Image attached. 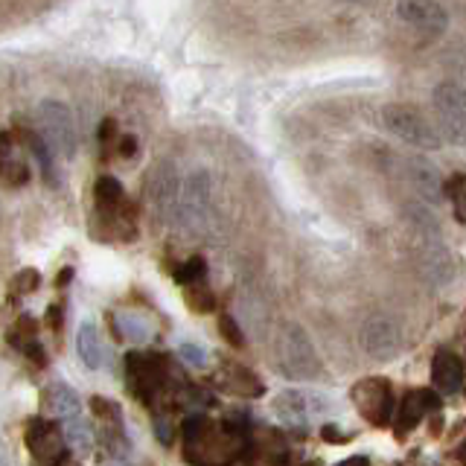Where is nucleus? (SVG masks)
<instances>
[{"label": "nucleus", "mask_w": 466, "mask_h": 466, "mask_svg": "<svg viewBox=\"0 0 466 466\" xmlns=\"http://www.w3.org/2000/svg\"><path fill=\"white\" fill-rule=\"evenodd\" d=\"M248 426L239 420H208L189 414L184 422V458L193 466H228L245 449Z\"/></svg>", "instance_id": "1"}, {"label": "nucleus", "mask_w": 466, "mask_h": 466, "mask_svg": "<svg viewBox=\"0 0 466 466\" xmlns=\"http://www.w3.org/2000/svg\"><path fill=\"white\" fill-rule=\"evenodd\" d=\"M213 181L208 172L189 175L178 193V208H175L172 225H178L189 237H204L213 225Z\"/></svg>", "instance_id": "2"}, {"label": "nucleus", "mask_w": 466, "mask_h": 466, "mask_svg": "<svg viewBox=\"0 0 466 466\" xmlns=\"http://www.w3.org/2000/svg\"><path fill=\"white\" fill-rule=\"evenodd\" d=\"M126 379L128 390L149 408L160 405V397L167 393L172 376L169 361L157 353H128L126 356Z\"/></svg>", "instance_id": "3"}, {"label": "nucleus", "mask_w": 466, "mask_h": 466, "mask_svg": "<svg viewBox=\"0 0 466 466\" xmlns=\"http://www.w3.org/2000/svg\"><path fill=\"white\" fill-rule=\"evenodd\" d=\"M277 364L289 379H309L320 376V359L315 353L312 339L306 335L303 327L298 324H286L280 329V341H277Z\"/></svg>", "instance_id": "4"}, {"label": "nucleus", "mask_w": 466, "mask_h": 466, "mask_svg": "<svg viewBox=\"0 0 466 466\" xmlns=\"http://www.w3.org/2000/svg\"><path fill=\"white\" fill-rule=\"evenodd\" d=\"M38 131L41 143L58 157H73L76 155V123L65 102L58 99H44L38 106Z\"/></svg>", "instance_id": "5"}, {"label": "nucleus", "mask_w": 466, "mask_h": 466, "mask_svg": "<svg viewBox=\"0 0 466 466\" xmlns=\"http://www.w3.org/2000/svg\"><path fill=\"white\" fill-rule=\"evenodd\" d=\"M382 123L393 137H400L402 143L414 146V149L434 152L443 146V137L437 135V128L411 106H385Z\"/></svg>", "instance_id": "6"}, {"label": "nucleus", "mask_w": 466, "mask_h": 466, "mask_svg": "<svg viewBox=\"0 0 466 466\" xmlns=\"http://www.w3.org/2000/svg\"><path fill=\"white\" fill-rule=\"evenodd\" d=\"M350 397H353V405L356 411L370 422V426H388L390 420V411H393V390H390V382L382 376H368L361 379V382L353 385L350 390Z\"/></svg>", "instance_id": "7"}, {"label": "nucleus", "mask_w": 466, "mask_h": 466, "mask_svg": "<svg viewBox=\"0 0 466 466\" xmlns=\"http://www.w3.org/2000/svg\"><path fill=\"white\" fill-rule=\"evenodd\" d=\"M178 193H181V178L172 160L155 164V169L149 172V184H146V198H149V208L160 222H172L175 218Z\"/></svg>", "instance_id": "8"}, {"label": "nucleus", "mask_w": 466, "mask_h": 466, "mask_svg": "<svg viewBox=\"0 0 466 466\" xmlns=\"http://www.w3.org/2000/svg\"><path fill=\"white\" fill-rule=\"evenodd\" d=\"M434 111L437 120H441V131L446 140L451 143H463L466 135V96L455 82H443L434 87Z\"/></svg>", "instance_id": "9"}, {"label": "nucleus", "mask_w": 466, "mask_h": 466, "mask_svg": "<svg viewBox=\"0 0 466 466\" xmlns=\"http://www.w3.org/2000/svg\"><path fill=\"white\" fill-rule=\"evenodd\" d=\"M361 347L370 359L390 361L402 347V329L388 315H370L361 324Z\"/></svg>", "instance_id": "10"}, {"label": "nucleus", "mask_w": 466, "mask_h": 466, "mask_svg": "<svg viewBox=\"0 0 466 466\" xmlns=\"http://www.w3.org/2000/svg\"><path fill=\"white\" fill-rule=\"evenodd\" d=\"M24 443L26 449L33 451V458L41 463H62L67 455V446H65V437L58 431L53 422H47L44 417H29L26 426H24Z\"/></svg>", "instance_id": "11"}, {"label": "nucleus", "mask_w": 466, "mask_h": 466, "mask_svg": "<svg viewBox=\"0 0 466 466\" xmlns=\"http://www.w3.org/2000/svg\"><path fill=\"white\" fill-rule=\"evenodd\" d=\"M242 455L251 466H283L286 458H289L286 437L277 429H271V426L248 429Z\"/></svg>", "instance_id": "12"}, {"label": "nucleus", "mask_w": 466, "mask_h": 466, "mask_svg": "<svg viewBox=\"0 0 466 466\" xmlns=\"http://www.w3.org/2000/svg\"><path fill=\"white\" fill-rule=\"evenodd\" d=\"M397 18L405 21L420 35L437 38L446 33L449 26V12L437 4V0H400L397 4Z\"/></svg>", "instance_id": "13"}, {"label": "nucleus", "mask_w": 466, "mask_h": 466, "mask_svg": "<svg viewBox=\"0 0 466 466\" xmlns=\"http://www.w3.org/2000/svg\"><path fill=\"white\" fill-rule=\"evenodd\" d=\"M327 408H329L327 397H320L315 390H283L274 400L277 417L283 422H291V426H303L306 420L320 417Z\"/></svg>", "instance_id": "14"}, {"label": "nucleus", "mask_w": 466, "mask_h": 466, "mask_svg": "<svg viewBox=\"0 0 466 466\" xmlns=\"http://www.w3.org/2000/svg\"><path fill=\"white\" fill-rule=\"evenodd\" d=\"M420 237L422 242L417 248V266L426 280L441 286L451 277V254H449V248L437 239V233H420Z\"/></svg>", "instance_id": "15"}, {"label": "nucleus", "mask_w": 466, "mask_h": 466, "mask_svg": "<svg viewBox=\"0 0 466 466\" xmlns=\"http://www.w3.org/2000/svg\"><path fill=\"white\" fill-rule=\"evenodd\" d=\"M405 178H408V184H411L417 201L429 204V208L441 204V198H443V178H441V172H437L429 164V160H422V157L408 160V164H405Z\"/></svg>", "instance_id": "16"}, {"label": "nucleus", "mask_w": 466, "mask_h": 466, "mask_svg": "<svg viewBox=\"0 0 466 466\" xmlns=\"http://www.w3.org/2000/svg\"><path fill=\"white\" fill-rule=\"evenodd\" d=\"M441 408V402H437V397L431 390H408L402 402H400V411H397V426H393V434L397 437H408L411 434L422 417H426V411H437Z\"/></svg>", "instance_id": "17"}, {"label": "nucleus", "mask_w": 466, "mask_h": 466, "mask_svg": "<svg viewBox=\"0 0 466 466\" xmlns=\"http://www.w3.org/2000/svg\"><path fill=\"white\" fill-rule=\"evenodd\" d=\"M431 382L437 388V393L443 397H455L463 388V361L458 353L451 350H437L431 359Z\"/></svg>", "instance_id": "18"}, {"label": "nucleus", "mask_w": 466, "mask_h": 466, "mask_svg": "<svg viewBox=\"0 0 466 466\" xmlns=\"http://www.w3.org/2000/svg\"><path fill=\"white\" fill-rule=\"evenodd\" d=\"M218 385L228 393H237V397H262L266 385L259 382V376L254 370L242 368V364H225L222 373H218Z\"/></svg>", "instance_id": "19"}, {"label": "nucleus", "mask_w": 466, "mask_h": 466, "mask_svg": "<svg viewBox=\"0 0 466 466\" xmlns=\"http://www.w3.org/2000/svg\"><path fill=\"white\" fill-rule=\"evenodd\" d=\"M76 350L87 370H99L106 364V341L94 324H82L76 332Z\"/></svg>", "instance_id": "20"}, {"label": "nucleus", "mask_w": 466, "mask_h": 466, "mask_svg": "<svg viewBox=\"0 0 466 466\" xmlns=\"http://www.w3.org/2000/svg\"><path fill=\"white\" fill-rule=\"evenodd\" d=\"M44 405H47V411L56 414V417H76L82 414V400L79 393L73 390L70 385L65 382H53L47 390H44Z\"/></svg>", "instance_id": "21"}, {"label": "nucleus", "mask_w": 466, "mask_h": 466, "mask_svg": "<svg viewBox=\"0 0 466 466\" xmlns=\"http://www.w3.org/2000/svg\"><path fill=\"white\" fill-rule=\"evenodd\" d=\"M65 446L73 449V455H79V458H87L91 455V449H94V431L91 426L76 414V417H67V426H65Z\"/></svg>", "instance_id": "22"}, {"label": "nucleus", "mask_w": 466, "mask_h": 466, "mask_svg": "<svg viewBox=\"0 0 466 466\" xmlns=\"http://www.w3.org/2000/svg\"><path fill=\"white\" fill-rule=\"evenodd\" d=\"M116 335L135 344H143L152 339V324L137 312H120L116 315Z\"/></svg>", "instance_id": "23"}, {"label": "nucleus", "mask_w": 466, "mask_h": 466, "mask_svg": "<svg viewBox=\"0 0 466 466\" xmlns=\"http://www.w3.org/2000/svg\"><path fill=\"white\" fill-rule=\"evenodd\" d=\"M94 198L99 201V208L111 213V210H120L123 208V187L111 175H102V178L94 184Z\"/></svg>", "instance_id": "24"}, {"label": "nucleus", "mask_w": 466, "mask_h": 466, "mask_svg": "<svg viewBox=\"0 0 466 466\" xmlns=\"http://www.w3.org/2000/svg\"><path fill=\"white\" fill-rule=\"evenodd\" d=\"M443 193H446V198L451 201V210H455V218L463 225V222H466V178H463L461 172H458V175H451V178L446 181Z\"/></svg>", "instance_id": "25"}, {"label": "nucleus", "mask_w": 466, "mask_h": 466, "mask_svg": "<svg viewBox=\"0 0 466 466\" xmlns=\"http://www.w3.org/2000/svg\"><path fill=\"white\" fill-rule=\"evenodd\" d=\"M0 181H6L9 187H21V184L29 181V167L18 157L4 155V157H0Z\"/></svg>", "instance_id": "26"}, {"label": "nucleus", "mask_w": 466, "mask_h": 466, "mask_svg": "<svg viewBox=\"0 0 466 466\" xmlns=\"http://www.w3.org/2000/svg\"><path fill=\"white\" fill-rule=\"evenodd\" d=\"M187 306L193 312H213V306H216V295L213 291L204 286V280L201 283H189L187 286Z\"/></svg>", "instance_id": "27"}, {"label": "nucleus", "mask_w": 466, "mask_h": 466, "mask_svg": "<svg viewBox=\"0 0 466 466\" xmlns=\"http://www.w3.org/2000/svg\"><path fill=\"white\" fill-rule=\"evenodd\" d=\"M204 277H208V262H204L201 257H189L184 266L175 268V280H178L181 286H189V283H201Z\"/></svg>", "instance_id": "28"}, {"label": "nucleus", "mask_w": 466, "mask_h": 466, "mask_svg": "<svg viewBox=\"0 0 466 466\" xmlns=\"http://www.w3.org/2000/svg\"><path fill=\"white\" fill-rule=\"evenodd\" d=\"M91 411L102 420V422H108V426L114 429H123V411H120V405L106 400V397H94L91 400Z\"/></svg>", "instance_id": "29"}, {"label": "nucleus", "mask_w": 466, "mask_h": 466, "mask_svg": "<svg viewBox=\"0 0 466 466\" xmlns=\"http://www.w3.org/2000/svg\"><path fill=\"white\" fill-rule=\"evenodd\" d=\"M38 339V324H35V318H18V324H15V329L9 332V344L12 347H18L24 350L29 341H35Z\"/></svg>", "instance_id": "30"}, {"label": "nucleus", "mask_w": 466, "mask_h": 466, "mask_svg": "<svg viewBox=\"0 0 466 466\" xmlns=\"http://www.w3.org/2000/svg\"><path fill=\"white\" fill-rule=\"evenodd\" d=\"M26 143H29V149H33V155H35V160H38V167L44 172V178H47V184H56L58 172H56V164H53V157H50V149L41 143V137H29Z\"/></svg>", "instance_id": "31"}, {"label": "nucleus", "mask_w": 466, "mask_h": 466, "mask_svg": "<svg viewBox=\"0 0 466 466\" xmlns=\"http://www.w3.org/2000/svg\"><path fill=\"white\" fill-rule=\"evenodd\" d=\"M155 434H157V441L169 446L172 443V437H175V422H172V411L167 405H155Z\"/></svg>", "instance_id": "32"}, {"label": "nucleus", "mask_w": 466, "mask_h": 466, "mask_svg": "<svg viewBox=\"0 0 466 466\" xmlns=\"http://www.w3.org/2000/svg\"><path fill=\"white\" fill-rule=\"evenodd\" d=\"M218 329H222V339L230 344V347H245V335L237 324V318H230V315H222L218 318Z\"/></svg>", "instance_id": "33"}, {"label": "nucleus", "mask_w": 466, "mask_h": 466, "mask_svg": "<svg viewBox=\"0 0 466 466\" xmlns=\"http://www.w3.org/2000/svg\"><path fill=\"white\" fill-rule=\"evenodd\" d=\"M38 283H41L38 271L35 268H26V271H21L18 277H15V291H18V295H29V291L38 289Z\"/></svg>", "instance_id": "34"}, {"label": "nucleus", "mask_w": 466, "mask_h": 466, "mask_svg": "<svg viewBox=\"0 0 466 466\" xmlns=\"http://www.w3.org/2000/svg\"><path fill=\"white\" fill-rule=\"evenodd\" d=\"M178 353H181V359L189 364V368H204V364H208V353H204L198 344H189L187 341V344H181Z\"/></svg>", "instance_id": "35"}, {"label": "nucleus", "mask_w": 466, "mask_h": 466, "mask_svg": "<svg viewBox=\"0 0 466 466\" xmlns=\"http://www.w3.org/2000/svg\"><path fill=\"white\" fill-rule=\"evenodd\" d=\"M116 137H120V135H116L114 120H106L99 126V143H102V152H106V155H111V146L116 143Z\"/></svg>", "instance_id": "36"}, {"label": "nucleus", "mask_w": 466, "mask_h": 466, "mask_svg": "<svg viewBox=\"0 0 466 466\" xmlns=\"http://www.w3.org/2000/svg\"><path fill=\"white\" fill-rule=\"evenodd\" d=\"M62 320H65V309H62V303H53L50 309H47V324L50 329H62Z\"/></svg>", "instance_id": "37"}, {"label": "nucleus", "mask_w": 466, "mask_h": 466, "mask_svg": "<svg viewBox=\"0 0 466 466\" xmlns=\"http://www.w3.org/2000/svg\"><path fill=\"white\" fill-rule=\"evenodd\" d=\"M12 146H15L12 131H0V157H4V155H12Z\"/></svg>", "instance_id": "38"}, {"label": "nucleus", "mask_w": 466, "mask_h": 466, "mask_svg": "<svg viewBox=\"0 0 466 466\" xmlns=\"http://www.w3.org/2000/svg\"><path fill=\"white\" fill-rule=\"evenodd\" d=\"M324 437H327V441H347V434H341L339 429L332 426V422H329V426L324 429Z\"/></svg>", "instance_id": "39"}, {"label": "nucleus", "mask_w": 466, "mask_h": 466, "mask_svg": "<svg viewBox=\"0 0 466 466\" xmlns=\"http://www.w3.org/2000/svg\"><path fill=\"white\" fill-rule=\"evenodd\" d=\"M339 466H370V461L368 458H350V461H344Z\"/></svg>", "instance_id": "40"}, {"label": "nucleus", "mask_w": 466, "mask_h": 466, "mask_svg": "<svg viewBox=\"0 0 466 466\" xmlns=\"http://www.w3.org/2000/svg\"><path fill=\"white\" fill-rule=\"evenodd\" d=\"M70 277H73V268H65L62 274H58V286H67Z\"/></svg>", "instance_id": "41"}, {"label": "nucleus", "mask_w": 466, "mask_h": 466, "mask_svg": "<svg viewBox=\"0 0 466 466\" xmlns=\"http://www.w3.org/2000/svg\"><path fill=\"white\" fill-rule=\"evenodd\" d=\"M344 4H370V0H344Z\"/></svg>", "instance_id": "42"}, {"label": "nucleus", "mask_w": 466, "mask_h": 466, "mask_svg": "<svg viewBox=\"0 0 466 466\" xmlns=\"http://www.w3.org/2000/svg\"><path fill=\"white\" fill-rule=\"evenodd\" d=\"M309 466H318V463H309Z\"/></svg>", "instance_id": "43"}]
</instances>
